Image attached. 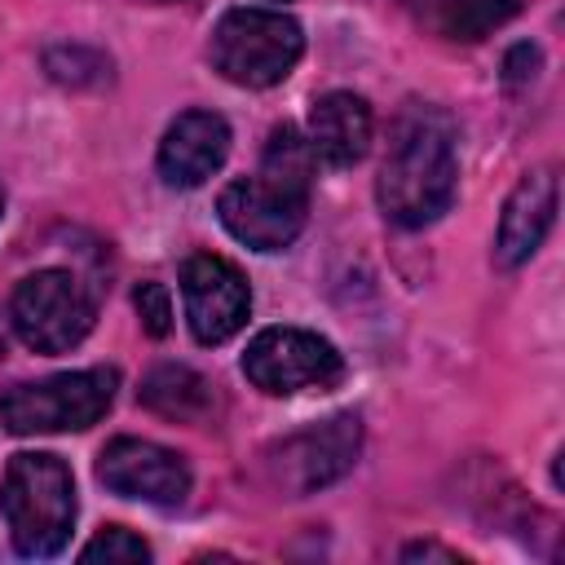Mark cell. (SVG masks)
I'll use <instances>...</instances> for the list:
<instances>
[{"label":"cell","mask_w":565,"mask_h":565,"mask_svg":"<svg viewBox=\"0 0 565 565\" xmlns=\"http://www.w3.org/2000/svg\"><path fill=\"white\" fill-rule=\"evenodd\" d=\"M318 177V154L309 137L278 124L260 150L256 177H238L221 190V225L252 252H282L309 221V194Z\"/></svg>","instance_id":"6da1fadb"},{"label":"cell","mask_w":565,"mask_h":565,"mask_svg":"<svg viewBox=\"0 0 565 565\" xmlns=\"http://www.w3.org/2000/svg\"><path fill=\"white\" fill-rule=\"evenodd\" d=\"M459 185L455 159V124L428 106L411 102L388 132V150L375 177L380 212L402 230H424L441 212H450Z\"/></svg>","instance_id":"7a4b0ae2"},{"label":"cell","mask_w":565,"mask_h":565,"mask_svg":"<svg viewBox=\"0 0 565 565\" xmlns=\"http://www.w3.org/2000/svg\"><path fill=\"white\" fill-rule=\"evenodd\" d=\"M0 512L18 556L49 561L71 543L75 530V481L71 468L49 450H22L4 468Z\"/></svg>","instance_id":"3957f363"},{"label":"cell","mask_w":565,"mask_h":565,"mask_svg":"<svg viewBox=\"0 0 565 565\" xmlns=\"http://www.w3.org/2000/svg\"><path fill=\"white\" fill-rule=\"evenodd\" d=\"M305 53V31L282 9L238 4L212 31V66L238 88H269L291 75Z\"/></svg>","instance_id":"277c9868"},{"label":"cell","mask_w":565,"mask_h":565,"mask_svg":"<svg viewBox=\"0 0 565 565\" xmlns=\"http://www.w3.org/2000/svg\"><path fill=\"white\" fill-rule=\"evenodd\" d=\"M119 388L115 366H88V371H62L35 384H13L0 393V424L18 437L35 433H79L97 424Z\"/></svg>","instance_id":"5b68a950"},{"label":"cell","mask_w":565,"mask_h":565,"mask_svg":"<svg viewBox=\"0 0 565 565\" xmlns=\"http://www.w3.org/2000/svg\"><path fill=\"white\" fill-rule=\"evenodd\" d=\"M9 318L31 353H66L93 331L97 300L71 269H35L13 287Z\"/></svg>","instance_id":"8992f818"},{"label":"cell","mask_w":565,"mask_h":565,"mask_svg":"<svg viewBox=\"0 0 565 565\" xmlns=\"http://www.w3.org/2000/svg\"><path fill=\"white\" fill-rule=\"evenodd\" d=\"M243 375L269 393V397H291V393H327L344 380V358L331 340L318 331L300 327H269L260 331L247 353H243Z\"/></svg>","instance_id":"52a82bcc"},{"label":"cell","mask_w":565,"mask_h":565,"mask_svg":"<svg viewBox=\"0 0 565 565\" xmlns=\"http://www.w3.org/2000/svg\"><path fill=\"white\" fill-rule=\"evenodd\" d=\"M358 450H362V419L353 411H340L322 424H309V428L282 437L265 463H269L274 486L287 490L291 499H300V494H313V490L340 481L358 463Z\"/></svg>","instance_id":"ba28073f"},{"label":"cell","mask_w":565,"mask_h":565,"mask_svg":"<svg viewBox=\"0 0 565 565\" xmlns=\"http://www.w3.org/2000/svg\"><path fill=\"white\" fill-rule=\"evenodd\" d=\"M181 300L199 344H225L252 313V287L243 269L216 252H199L181 265Z\"/></svg>","instance_id":"9c48e42d"},{"label":"cell","mask_w":565,"mask_h":565,"mask_svg":"<svg viewBox=\"0 0 565 565\" xmlns=\"http://www.w3.org/2000/svg\"><path fill=\"white\" fill-rule=\"evenodd\" d=\"M97 481L119 499H141L154 508H177L190 494V463L141 437H115L97 459Z\"/></svg>","instance_id":"30bf717a"},{"label":"cell","mask_w":565,"mask_h":565,"mask_svg":"<svg viewBox=\"0 0 565 565\" xmlns=\"http://www.w3.org/2000/svg\"><path fill=\"white\" fill-rule=\"evenodd\" d=\"M230 154V124L216 110H185L159 141V177L177 190L203 185Z\"/></svg>","instance_id":"8fae6325"},{"label":"cell","mask_w":565,"mask_h":565,"mask_svg":"<svg viewBox=\"0 0 565 565\" xmlns=\"http://www.w3.org/2000/svg\"><path fill=\"white\" fill-rule=\"evenodd\" d=\"M556 221V168H534L516 181V190L503 203L499 234H494V265L521 269L547 238Z\"/></svg>","instance_id":"7c38bea8"},{"label":"cell","mask_w":565,"mask_h":565,"mask_svg":"<svg viewBox=\"0 0 565 565\" xmlns=\"http://www.w3.org/2000/svg\"><path fill=\"white\" fill-rule=\"evenodd\" d=\"M371 106L366 97L349 93V88H335V93H322L309 110V146L318 159H327L331 168H349L366 154L371 146Z\"/></svg>","instance_id":"4fadbf2b"},{"label":"cell","mask_w":565,"mask_h":565,"mask_svg":"<svg viewBox=\"0 0 565 565\" xmlns=\"http://www.w3.org/2000/svg\"><path fill=\"white\" fill-rule=\"evenodd\" d=\"M411 22L450 44H477L516 18V0H402Z\"/></svg>","instance_id":"5bb4252c"},{"label":"cell","mask_w":565,"mask_h":565,"mask_svg":"<svg viewBox=\"0 0 565 565\" xmlns=\"http://www.w3.org/2000/svg\"><path fill=\"white\" fill-rule=\"evenodd\" d=\"M141 402L163 419H199L212 406V384L190 366H154L141 380Z\"/></svg>","instance_id":"9a60e30c"},{"label":"cell","mask_w":565,"mask_h":565,"mask_svg":"<svg viewBox=\"0 0 565 565\" xmlns=\"http://www.w3.org/2000/svg\"><path fill=\"white\" fill-rule=\"evenodd\" d=\"M79 561H150V547H146V539H137L132 530L106 525L93 543H84Z\"/></svg>","instance_id":"2e32d148"},{"label":"cell","mask_w":565,"mask_h":565,"mask_svg":"<svg viewBox=\"0 0 565 565\" xmlns=\"http://www.w3.org/2000/svg\"><path fill=\"white\" fill-rule=\"evenodd\" d=\"M132 305H137L141 327H146L150 335H168V331H172V296H168L163 282H141V287L132 291Z\"/></svg>","instance_id":"e0dca14e"},{"label":"cell","mask_w":565,"mask_h":565,"mask_svg":"<svg viewBox=\"0 0 565 565\" xmlns=\"http://www.w3.org/2000/svg\"><path fill=\"white\" fill-rule=\"evenodd\" d=\"M534 66H539V49H534V44H516V49L508 53V62H503V79H508V84H525V79L534 75Z\"/></svg>","instance_id":"ac0fdd59"},{"label":"cell","mask_w":565,"mask_h":565,"mask_svg":"<svg viewBox=\"0 0 565 565\" xmlns=\"http://www.w3.org/2000/svg\"><path fill=\"white\" fill-rule=\"evenodd\" d=\"M402 561H463V556L450 547H437V543H411V547H402Z\"/></svg>","instance_id":"d6986e66"},{"label":"cell","mask_w":565,"mask_h":565,"mask_svg":"<svg viewBox=\"0 0 565 565\" xmlns=\"http://www.w3.org/2000/svg\"><path fill=\"white\" fill-rule=\"evenodd\" d=\"M0 212H4V194H0Z\"/></svg>","instance_id":"ffe728a7"}]
</instances>
